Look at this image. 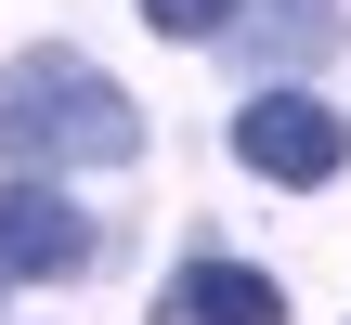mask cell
<instances>
[{
  "label": "cell",
  "instance_id": "cell-1",
  "mask_svg": "<svg viewBox=\"0 0 351 325\" xmlns=\"http://www.w3.org/2000/svg\"><path fill=\"white\" fill-rule=\"evenodd\" d=\"M0 156H13V182H52V169H130V156H143V104H130L91 52L39 39V52L0 65Z\"/></svg>",
  "mask_w": 351,
  "mask_h": 325
},
{
  "label": "cell",
  "instance_id": "cell-2",
  "mask_svg": "<svg viewBox=\"0 0 351 325\" xmlns=\"http://www.w3.org/2000/svg\"><path fill=\"white\" fill-rule=\"evenodd\" d=\"M104 261V221L65 208L52 182H0V287H65Z\"/></svg>",
  "mask_w": 351,
  "mask_h": 325
},
{
  "label": "cell",
  "instance_id": "cell-3",
  "mask_svg": "<svg viewBox=\"0 0 351 325\" xmlns=\"http://www.w3.org/2000/svg\"><path fill=\"white\" fill-rule=\"evenodd\" d=\"M234 156L261 169V182H339V156H351V130L313 104V91H261V104H234Z\"/></svg>",
  "mask_w": 351,
  "mask_h": 325
},
{
  "label": "cell",
  "instance_id": "cell-4",
  "mask_svg": "<svg viewBox=\"0 0 351 325\" xmlns=\"http://www.w3.org/2000/svg\"><path fill=\"white\" fill-rule=\"evenodd\" d=\"M156 325H287V287L247 261H182L156 287Z\"/></svg>",
  "mask_w": 351,
  "mask_h": 325
},
{
  "label": "cell",
  "instance_id": "cell-5",
  "mask_svg": "<svg viewBox=\"0 0 351 325\" xmlns=\"http://www.w3.org/2000/svg\"><path fill=\"white\" fill-rule=\"evenodd\" d=\"M339 0H247V13H234V52H247V65H326V52H339Z\"/></svg>",
  "mask_w": 351,
  "mask_h": 325
},
{
  "label": "cell",
  "instance_id": "cell-6",
  "mask_svg": "<svg viewBox=\"0 0 351 325\" xmlns=\"http://www.w3.org/2000/svg\"><path fill=\"white\" fill-rule=\"evenodd\" d=\"M143 13H156V26H169V39H221V26H234V13H247V0H143Z\"/></svg>",
  "mask_w": 351,
  "mask_h": 325
}]
</instances>
